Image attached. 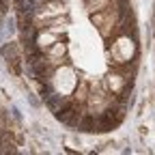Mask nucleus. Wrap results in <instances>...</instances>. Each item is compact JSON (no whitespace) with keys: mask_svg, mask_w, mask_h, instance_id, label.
Listing matches in <instances>:
<instances>
[]
</instances>
